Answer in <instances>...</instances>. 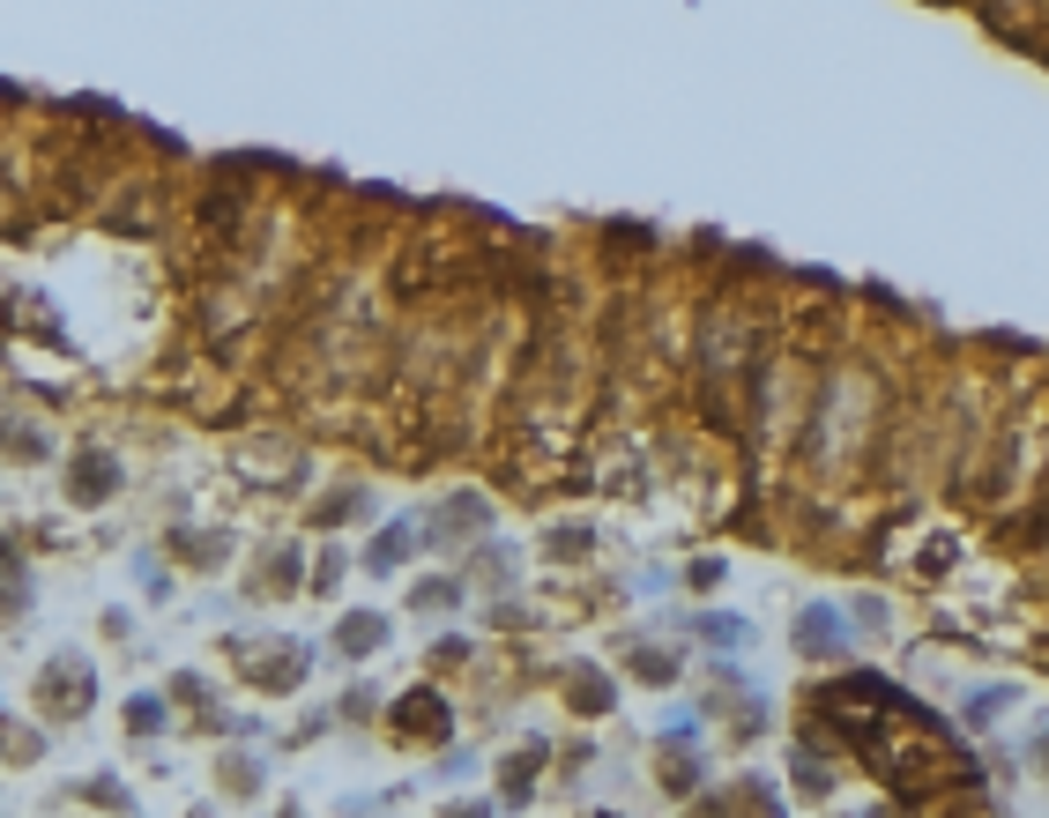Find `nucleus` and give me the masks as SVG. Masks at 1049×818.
<instances>
[{"mask_svg": "<svg viewBox=\"0 0 1049 818\" xmlns=\"http://www.w3.org/2000/svg\"><path fill=\"white\" fill-rule=\"evenodd\" d=\"M127 721H134V737H157V729H164V707H157V699H134Z\"/></svg>", "mask_w": 1049, "mask_h": 818, "instance_id": "nucleus-5", "label": "nucleus"}, {"mask_svg": "<svg viewBox=\"0 0 1049 818\" xmlns=\"http://www.w3.org/2000/svg\"><path fill=\"white\" fill-rule=\"evenodd\" d=\"M387 640V618H343V647L357 655V647H380Z\"/></svg>", "mask_w": 1049, "mask_h": 818, "instance_id": "nucleus-4", "label": "nucleus"}, {"mask_svg": "<svg viewBox=\"0 0 1049 818\" xmlns=\"http://www.w3.org/2000/svg\"><path fill=\"white\" fill-rule=\"evenodd\" d=\"M104 492H112V462H104V454H82L75 462V498L82 506H98Z\"/></svg>", "mask_w": 1049, "mask_h": 818, "instance_id": "nucleus-3", "label": "nucleus"}, {"mask_svg": "<svg viewBox=\"0 0 1049 818\" xmlns=\"http://www.w3.org/2000/svg\"><path fill=\"white\" fill-rule=\"evenodd\" d=\"M395 721L410 729V737H447V707H440L432 693H410V699L395 707Z\"/></svg>", "mask_w": 1049, "mask_h": 818, "instance_id": "nucleus-2", "label": "nucleus"}, {"mask_svg": "<svg viewBox=\"0 0 1049 818\" xmlns=\"http://www.w3.org/2000/svg\"><path fill=\"white\" fill-rule=\"evenodd\" d=\"M38 699H46V715H82V707H90V663H82V655H60V663L38 677Z\"/></svg>", "mask_w": 1049, "mask_h": 818, "instance_id": "nucleus-1", "label": "nucleus"}]
</instances>
